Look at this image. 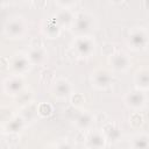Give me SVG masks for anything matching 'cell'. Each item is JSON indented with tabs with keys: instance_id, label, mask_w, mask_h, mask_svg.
<instances>
[{
	"instance_id": "obj_3",
	"label": "cell",
	"mask_w": 149,
	"mask_h": 149,
	"mask_svg": "<svg viewBox=\"0 0 149 149\" xmlns=\"http://www.w3.org/2000/svg\"><path fill=\"white\" fill-rule=\"evenodd\" d=\"M113 80V73L105 68H98L91 73V83L95 88L99 90H105L109 87Z\"/></svg>"
},
{
	"instance_id": "obj_2",
	"label": "cell",
	"mask_w": 149,
	"mask_h": 149,
	"mask_svg": "<svg viewBox=\"0 0 149 149\" xmlns=\"http://www.w3.org/2000/svg\"><path fill=\"white\" fill-rule=\"evenodd\" d=\"M76 55L80 58H88L95 52V41L92 36H76L72 43Z\"/></svg>"
},
{
	"instance_id": "obj_19",
	"label": "cell",
	"mask_w": 149,
	"mask_h": 149,
	"mask_svg": "<svg viewBox=\"0 0 149 149\" xmlns=\"http://www.w3.org/2000/svg\"><path fill=\"white\" fill-rule=\"evenodd\" d=\"M132 147L133 148H140V149H144L149 147V137L147 134H140L137 136H135L133 139L132 142Z\"/></svg>"
},
{
	"instance_id": "obj_6",
	"label": "cell",
	"mask_w": 149,
	"mask_h": 149,
	"mask_svg": "<svg viewBox=\"0 0 149 149\" xmlns=\"http://www.w3.org/2000/svg\"><path fill=\"white\" fill-rule=\"evenodd\" d=\"M109 65L116 72H125L132 65V59L128 54L123 51H116L109 56Z\"/></svg>"
},
{
	"instance_id": "obj_15",
	"label": "cell",
	"mask_w": 149,
	"mask_h": 149,
	"mask_svg": "<svg viewBox=\"0 0 149 149\" xmlns=\"http://www.w3.org/2000/svg\"><path fill=\"white\" fill-rule=\"evenodd\" d=\"M101 133L104 134L107 142H118L121 137V130L119 129V127L116 125H114L112 122H106L102 126Z\"/></svg>"
},
{
	"instance_id": "obj_11",
	"label": "cell",
	"mask_w": 149,
	"mask_h": 149,
	"mask_svg": "<svg viewBox=\"0 0 149 149\" xmlns=\"http://www.w3.org/2000/svg\"><path fill=\"white\" fill-rule=\"evenodd\" d=\"M54 19L56 20V22L59 24V27L62 29H64V28H71L72 22H73V19H74V14L69 8H62V9H59L56 13V15H55Z\"/></svg>"
},
{
	"instance_id": "obj_18",
	"label": "cell",
	"mask_w": 149,
	"mask_h": 149,
	"mask_svg": "<svg viewBox=\"0 0 149 149\" xmlns=\"http://www.w3.org/2000/svg\"><path fill=\"white\" fill-rule=\"evenodd\" d=\"M31 65H42L47 59V51L43 47L41 48H31V50L27 54Z\"/></svg>"
},
{
	"instance_id": "obj_5",
	"label": "cell",
	"mask_w": 149,
	"mask_h": 149,
	"mask_svg": "<svg viewBox=\"0 0 149 149\" xmlns=\"http://www.w3.org/2000/svg\"><path fill=\"white\" fill-rule=\"evenodd\" d=\"M5 34L8 36V38L17 40L22 38L26 34V23L21 17H15L12 20H8L5 24Z\"/></svg>"
},
{
	"instance_id": "obj_4",
	"label": "cell",
	"mask_w": 149,
	"mask_h": 149,
	"mask_svg": "<svg viewBox=\"0 0 149 149\" xmlns=\"http://www.w3.org/2000/svg\"><path fill=\"white\" fill-rule=\"evenodd\" d=\"M128 45L135 51L144 50L148 45V34L144 28H135L129 33Z\"/></svg>"
},
{
	"instance_id": "obj_16",
	"label": "cell",
	"mask_w": 149,
	"mask_h": 149,
	"mask_svg": "<svg viewBox=\"0 0 149 149\" xmlns=\"http://www.w3.org/2000/svg\"><path fill=\"white\" fill-rule=\"evenodd\" d=\"M93 121H94V116L88 111H83L81 113H79L76 116L74 125L77 126L78 129H80L81 132H84V130H87V129L91 128Z\"/></svg>"
},
{
	"instance_id": "obj_31",
	"label": "cell",
	"mask_w": 149,
	"mask_h": 149,
	"mask_svg": "<svg viewBox=\"0 0 149 149\" xmlns=\"http://www.w3.org/2000/svg\"><path fill=\"white\" fill-rule=\"evenodd\" d=\"M0 133H1V132H0Z\"/></svg>"
},
{
	"instance_id": "obj_17",
	"label": "cell",
	"mask_w": 149,
	"mask_h": 149,
	"mask_svg": "<svg viewBox=\"0 0 149 149\" xmlns=\"http://www.w3.org/2000/svg\"><path fill=\"white\" fill-rule=\"evenodd\" d=\"M134 81H135V85H136V88L137 90L147 91L149 88V74H148L147 68L143 66V68H141L135 73Z\"/></svg>"
},
{
	"instance_id": "obj_22",
	"label": "cell",
	"mask_w": 149,
	"mask_h": 149,
	"mask_svg": "<svg viewBox=\"0 0 149 149\" xmlns=\"http://www.w3.org/2000/svg\"><path fill=\"white\" fill-rule=\"evenodd\" d=\"M129 123L134 127V128H139L142 126L143 123V116L139 113V112H134L130 116H129Z\"/></svg>"
},
{
	"instance_id": "obj_24",
	"label": "cell",
	"mask_w": 149,
	"mask_h": 149,
	"mask_svg": "<svg viewBox=\"0 0 149 149\" xmlns=\"http://www.w3.org/2000/svg\"><path fill=\"white\" fill-rule=\"evenodd\" d=\"M55 73H54V71L52 70H50V69H44L43 71H42V73H41V79H42V81H44V83H50V81H52V79H54V76Z\"/></svg>"
},
{
	"instance_id": "obj_26",
	"label": "cell",
	"mask_w": 149,
	"mask_h": 149,
	"mask_svg": "<svg viewBox=\"0 0 149 149\" xmlns=\"http://www.w3.org/2000/svg\"><path fill=\"white\" fill-rule=\"evenodd\" d=\"M56 1H57V3H58L59 6H62L63 8H69V7H71L72 5H74L77 0H56Z\"/></svg>"
},
{
	"instance_id": "obj_29",
	"label": "cell",
	"mask_w": 149,
	"mask_h": 149,
	"mask_svg": "<svg viewBox=\"0 0 149 149\" xmlns=\"http://www.w3.org/2000/svg\"><path fill=\"white\" fill-rule=\"evenodd\" d=\"M115 2H120V1H122V0H114Z\"/></svg>"
},
{
	"instance_id": "obj_14",
	"label": "cell",
	"mask_w": 149,
	"mask_h": 149,
	"mask_svg": "<svg viewBox=\"0 0 149 149\" xmlns=\"http://www.w3.org/2000/svg\"><path fill=\"white\" fill-rule=\"evenodd\" d=\"M42 31H43L44 36H47L48 38H57L61 35V33H62V28L56 22V20L52 17V19L47 20L43 23Z\"/></svg>"
},
{
	"instance_id": "obj_1",
	"label": "cell",
	"mask_w": 149,
	"mask_h": 149,
	"mask_svg": "<svg viewBox=\"0 0 149 149\" xmlns=\"http://www.w3.org/2000/svg\"><path fill=\"white\" fill-rule=\"evenodd\" d=\"M95 27L94 16L87 12H79L74 14L71 30L76 36H88Z\"/></svg>"
},
{
	"instance_id": "obj_10",
	"label": "cell",
	"mask_w": 149,
	"mask_h": 149,
	"mask_svg": "<svg viewBox=\"0 0 149 149\" xmlns=\"http://www.w3.org/2000/svg\"><path fill=\"white\" fill-rule=\"evenodd\" d=\"M52 93L56 98L64 99L71 95L72 93V85L71 83L65 78H58L55 80L52 86Z\"/></svg>"
},
{
	"instance_id": "obj_9",
	"label": "cell",
	"mask_w": 149,
	"mask_h": 149,
	"mask_svg": "<svg viewBox=\"0 0 149 149\" xmlns=\"http://www.w3.org/2000/svg\"><path fill=\"white\" fill-rule=\"evenodd\" d=\"M147 97L144 94V91L135 90L132 92H128L125 97V104L128 108H132L133 111H137L142 108L146 105Z\"/></svg>"
},
{
	"instance_id": "obj_28",
	"label": "cell",
	"mask_w": 149,
	"mask_h": 149,
	"mask_svg": "<svg viewBox=\"0 0 149 149\" xmlns=\"http://www.w3.org/2000/svg\"><path fill=\"white\" fill-rule=\"evenodd\" d=\"M31 2L36 8H43L45 6V0H33Z\"/></svg>"
},
{
	"instance_id": "obj_7",
	"label": "cell",
	"mask_w": 149,
	"mask_h": 149,
	"mask_svg": "<svg viewBox=\"0 0 149 149\" xmlns=\"http://www.w3.org/2000/svg\"><path fill=\"white\" fill-rule=\"evenodd\" d=\"M31 63L28 58L27 55L23 54H16L14 55L10 59H9V68L10 70L14 72V74H20L22 76L23 73H26L30 68H31Z\"/></svg>"
},
{
	"instance_id": "obj_23",
	"label": "cell",
	"mask_w": 149,
	"mask_h": 149,
	"mask_svg": "<svg viewBox=\"0 0 149 149\" xmlns=\"http://www.w3.org/2000/svg\"><path fill=\"white\" fill-rule=\"evenodd\" d=\"M12 118H13V114H12V109L10 108H8V107L0 108V122H2L5 125Z\"/></svg>"
},
{
	"instance_id": "obj_27",
	"label": "cell",
	"mask_w": 149,
	"mask_h": 149,
	"mask_svg": "<svg viewBox=\"0 0 149 149\" xmlns=\"http://www.w3.org/2000/svg\"><path fill=\"white\" fill-rule=\"evenodd\" d=\"M9 69V59L1 57L0 58V70H7Z\"/></svg>"
},
{
	"instance_id": "obj_12",
	"label": "cell",
	"mask_w": 149,
	"mask_h": 149,
	"mask_svg": "<svg viewBox=\"0 0 149 149\" xmlns=\"http://www.w3.org/2000/svg\"><path fill=\"white\" fill-rule=\"evenodd\" d=\"M107 141L101 132L93 130L90 132L85 137V146L88 148H104Z\"/></svg>"
},
{
	"instance_id": "obj_8",
	"label": "cell",
	"mask_w": 149,
	"mask_h": 149,
	"mask_svg": "<svg viewBox=\"0 0 149 149\" xmlns=\"http://www.w3.org/2000/svg\"><path fill=\"white\" fill-rule=\"evenodd\" d=\"M24 88V80L20 74H13L3 81V91L9 95H19Z\"/></svg>"
},
{
	"instance_id": "obj_30",
	"label": "cell",
	"mask_w": 149,
	"mask_h": 149,
	"mask_svg": "<svg viewBox=\"0 0 149 149\" xmlns=\"http://www.w3.org/2000/svg\"><path fill=\"white\" fill-rule=\"evenodd\" d=\"M26 1H33V0H26Z\"/></svg>"
},
{
	"instance_id": "obj_13",
	"label": "cell",
	"mask_w": 149,
	"mask_h": 149,
	"mask_svg": "<svg viewBox=\"0 0 149 149\" xmlns=\"http://www.w3.org/2000/svg\"><path fill=\"white\" fill-rule=\"evenodd\" d=\"M24 126H26V120L21 115H16L3 125V130L9 134H17L24 128Z\"/></svg>"
},
{
	"instance_id": "obj_21",
	"label": "cell",
	"mask_w": 149,
	"mask_h": 149,
	"mask_svg": "<svg viewBox=\"0 0 149 149\" xmlns=\"http://www.w3.org/2000/svg\"><path fill=\"white\" fill-rule=\"evenodd\" d=\"M71 104L72 106L79 108L85 104V97L81 93H71Z\"/></svg>"
},
{
	"instance_id": "obj_20",
	"label": "cell",
	"mask_w": 149,
	"mask_h": 149,
	"mask_svg": "<svg viewBox=\"0 0 149 149\" xmlns=\"http://www.w3.org/2000/svg\"><path fill=\"white\" fill-rule=\"evenodd\" d=\"M37 114H38L40 116H43V118L51 115V114H52V106H51L50 104H48V102H42V104H40V105L37 106Z\"/></svg>"
},
{
	"instance_id": "obj_25",
	"label": "cell",
	"mask_w": 149,
	"mask_h": 149,
	"mask_svg": "<svg viewBox=\"0 0 149 149\" xmlns=\"http://www.w3.org/2000/svg\"><path fill=\"white\" fill-rule=\"evenodd\" d=\"M101 52H102V55L109 57L111 55H113V54L115 52V51H114V45H113L112 43H105L104 47L101 48Z\"/></svg>"
}]
</instances>
